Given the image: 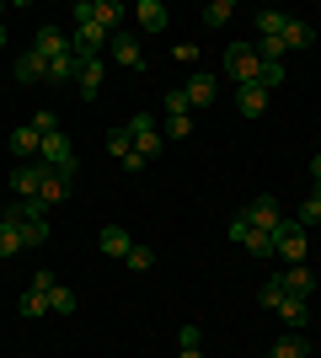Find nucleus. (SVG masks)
<instances>
[{
	"label": "nucleus",
	"mask_w": 321,
	"mask_h": 358,
	"mask_svg": "<svg viewBox=\"0 0 321 358\" xmlns=\"http://www.w3.org/2000/svg\"><path fill=\"white\" fill-rule=\"evenodd\" d=\"M273 257H284V268H300L311 257V236H306V224H294V220H284L273 230Z\"/></svg>",
	"instance_id": "1"
},
{
	"label": "nucleus",
	"mask_w": 321,
	"mask_h": 358,
	"mask_svg": "<svg viewBox=\"0 0 321 358\" xmlns=\"http://www.w3.org/2000/svg\"><path fill=\"white\" fill-rule=\"evenodd\" d=\"M220 70H225L236 86H252V80H257V70H262V59H257V48H252V43H230L225 59H220Z\"/></svg>",
	"instance_id": "2"
},
{
	"label": "nucleus",
	"mask_w": 321,
	"mask_h": 358,
	"mask_svg": "<svg viewBox=\"0 0 321 358\" xmlns=\"http://www.w3.org/2000/svg\"><path fill=\"white\" fill-rule=\"evenodd\" d=\"M123 129H129V139H134V150L145 155V161H155V155H161V145H166V139H161V123H155V113H134Z\"/></svg>",
	"instance_id": "3"
},
{
	"label": "nucleus",
	"mask_w": 321,
	"mask_h": 358,
	"mask_svg": "<svg viewBox=\"0 0 321 358\" xmlns=\"http://www.w3.org/2000/svg\"><path fill=\"white\" fill-rule=\"evenodd\" d=\"M241 220L252 224V230H268V236H273L278 224H284V203H278L273 193H257V198H252V203L241 209Z\"/></svg>",
	"instance_id": "4"
},
{
	"label": "nucleus",
	"mask_w": 321,
	"mask_h": 358,
	"mask_svg": "<svg viewBox=\"0 0 321 358\" xmlns=\"http://www.w3.org/2000/svg\"><path fill=\"white\" fill-rule=\"evenodd\" d=\"M32 54H43V59H59V54H70V32H64L59 22H43V27L32 32Z\"/></svg>",
	"instance_id": "5"
},
{
	"label": "nucleus",
	"mask_w": 321,
	"mask_h": 358,
	"mask_svg": "<svg viewBox=\"0 0 321 358\" xmlns=\"http://www.w3.org/2000/svg\"><path fill=\"white\" fill-rule=\"evenodd\" d=\"M70 48H76V59H102L107 32L92 27V22H80V27H70Z\"/></svg>",
	"instance_id": "6"
},
{
	"label": "nucleus",
	"mask_w": 321,
	"mask_h": 358,
	"mask_svg": "<svg viewBox=\"0 0 321 358\" xmlns=\"http://www.w3.org/2000/svg\"><path fill=\"white\" fill-rule=\"evenodd\" d=\"M107 54H113L123 70H145V48H139L134 32H113V38H107Z\"/></svg>",
	"instance_id": "7"
},
{
	"label": "nucleus",
	"mask_w": 321,
	"mask_h": 358,
	"mask_svg": "<svg viewBox=\"0 0 321 358\" xmlns=\"http://www.w3.org/2000/svg\"><path fill=\"white\" fill-rule=\"evenodd\" d=\"M6 145H11V155H16V161H38V155H43V134H38L32 123L11 129V139H6Z\"/></svg>",
	"instance_id": "8"
},
{
	"label": "nucleus",
	"mask_w": 321,
	"mask_h": 358,
	"mask_svg": "<svg viewBox=\"0 0 321 358\" xmlns=\"http://www.w3.org/2000/svg\"><path fill=\"white\" fill-rule=\"evenodd\" d=\"M123 16H129V11H123V6H113V0H92V16H86V22H92V27H102L107 38H113V32H123ZM76 27H80V22H76Z\"/></svg>",
	"instance_id": "9"
},
{
	"label": "nucleus",
	"mask_w": 321,
	"mask_h": 358,
	"mask_svg": "<svg viewBox=\"0 0 321 358\" xmlns=\"http://www.w3.org/2000/svg\"><path fill=\"white\" fill-rule=\"evenodd\" d=\"M268 96H273V91L257 86V80H252V86H241V91H236V107H241V118H262V113H268Z\"/></svg>",
	"instance_id": "10"
},
{
	"label": "nucleus",
	"mask_w": 321,
	"mask_h": 358,
	"mask_svg": "<svg viewBox=\"0 0 321 358\" xmlns=\"http://www.w3.org/2000/svg\"><path fill=\"white\" fill-rule=\"evenodd\" d=\"M321 32H316V22H300V16H290V27H284V54H294V48H311Z\"/></svg>",
	"instance_id": "11"
},
{
	"label": "nucleus",
	"mask_w": 321,
	"mask_h": 358,
	"mask_svg": "<svg viewBox=\"0 0 321 358\" xmlns=\"http://www.w3.org/2000/svg\"><path fill=\"white\" fill-rule=\"evenodd\" d=\"M0 220H11V224H38V220H48V203H38V198H16Z\"/></svg>",
	"instance_id": "12"
},
{
	"label": "nucleus",
	"mask_w": 321,
	"mask_h": 358,
	"mask_svg": "<svg viewBox=\"0 0 321 358\" xmlns=\"http://www.w3.org/2000/svg\"><path fill=\"white\" fill-rule=\"evenodd\" d=\"M129 16L139 22V32H161V27H166V6H161V0H139Z\"/></svg>",
	"instance_id": "13"
},
{
	"label": "nucleus",
	"mask_w": 321,
	"mask_h": 358,
	"mask_svg": "<svg viewBox=\"0 0 321 358\" xmlns=\"http://www.w3.org/2000/svg\"><path fill=\"white\" fill-rule=\"evenodd\" d=\"M278 278H284V294H300V299H311V289H316V273H311L306 262H300V268H284Z\"/></svg>",
	"instance_id": "14"
},
{
	"label": "nucleus",
	"mask_w": 321,
	"mask_h": 358,
	"mask_svg": "<svg viewBox=\"0 0 321 358\" xmlns=\"http://www.w3.org/2000/svg\"><path fill=\"white\" fill-rule=\"evenodd\" d=\"M76 91L92 102L97 91H102V59H80V70H76Z\"/></svg>",
	"instance_id": "15"
},
{
	"label": "nucleus",
	"mask_w": 321,
	"mask_h": 358,
	"mask_svg": "<svg viewBox=\"0 0 321 358\" xmlns=\"http://www.w3.org/2000/svg\"><path fill=\"white\" fill-rule=\"evenodd\" d=\"M183 91H187V102H193V107H209V102H214V75H209V70H193Z\"/></svg>",
	"instance_id": "16"
},
{
	"label": "nucleus",
	"mask_w": 321,
	"mask_h": 358,
	"mask_svg": "<svg viewBox=\"0 0 321 358\" xmlns=\"http://www.w3.org/2000/svg\"><path fill=\"white\" fill-rule=\"evenodd\" d=\"M97 246H102L107 257H118V262H123V257L134 252V236H129V230H118V224H107V230H102V241H97Z\"/></svg>",
	"instance_id": "17"
},
{
	"label": "nucleus",
	"mask_w": 321,
	"mask_h": 358,
	"mask_svg": "<svg viewBox=\"0 0 321 358\" xmlns=\"http://www.w3.org/2000/svg\"><path fill=\"white\" fill-rule=\"evenodd\" d=\"M278 315L290 321V331H300V327L311 321V299H300V294H284V299H278Z\"/></svg>",
	"instance_id": "18"
},
{
	"label": "nucleus",
	"mask_w": 321,
	"mask_h": 358,
	"mask_svg": "<svg viewBox=\"0 0 321 358\" xmlns=\"http://www.w3.org/2000/svg\"><path fill=\"white\" fill-rule=\"evenodd\" d=\"M16 80H22V86H32V80H48V59L27 48V54L16 59Z\"/></svg>",
	"instance_id": "19"
},
{
	"label": "nucleus",
	"mask_w": 321,
	"mask_h": 358,
	"mask_svg": "<svg viewBox=\"0 0 321 358\" xmlns=\"http://www.w3.org/2000/svg\"><path fill=\"white\" fill-rule=\"evenodd\" d=\"M284 27H290L284 11H257L252 16V32H257V38H284Z\"/></svg>",
	"instance_id": "20"
},
{
	"label": "nucleus",
	"mask_w": 321,
	"mask_h": 358,
	"mask_svg": "<svg viewBox=\"0 0 321 358\" xmlns=\"http://www.w3.org/2000/svg\"><path fill=\"white\" fill-rule=\"evenodd\" d=\"M273 358H311V343L300 337V331H284L273 343Z\"/></svg>",
	"instance_id": "21"
},
{
	"label": "nucleus",
	"mask_w": 321,
	"mask_h": 358,
	"mask_svg": "<svg viewBox=\"0 0 321 358\" xmlns=\"http://www.w3.org/2000/svg\"><path fill=\"white\" fill-rule=\"evenodd\" d=\"M161 113H166V118H193V102H187V91H183V86L166 91V96H161Z\"/></svg>",
	"instance_id": "22"
},
{
	"label": "nucleus",
	"mask_w": 321,
	"mask_h": 358,
	"mask_svg": "<svg viewBox=\"0 0 321 358\" xmlns=\"http://www.w3.org/2000/svg\"><path fill=\"white\" fill-rule=\"evenodd\" d=\"M64 198H70V182H64L59 171H54V177H48L43 187H38V203H48V209H54V203H64Z\"/></svg>",
	"instance_id": "23"
},
{
	"label": "nucleus",
	"mask_w": 321,
	"mask_h": 358,
	"mask_svg": "<svg viewBox=\"0 0 321 358\" xmlns=\"http://www.w3.org/2000/svg\"><path fill=\"white\" fill-rule=\"evenodd\" d=\"M76 70H80V59H76V48H70V54H59V59H48V80H76Z\"/></svg>",
	"instance_id": "24"
},
{
	"label": "nucleus",
	"mask_w": 321,
	"mask_h": 358,
	"mask_svg": "<svg viewBox=\"0 0 321 358\" xmlns=\"http://www.w3.org/2000/svg\"><path fill=\"white\" fill-rule=\"evenodd\" d=\"M16 310H22V315H48V294H43V289H27V294L16 299Z\"/></svg>",
	"instance_id": "25"
},
{
	"label": "nucleus",
	"mask_w": 321,
	"mask_h": 358,
	"mask_svg": "<svg viewBox=\"0 0 321 358\" xmlns=\"http://www.w3.org/2000/svg\"><path fill=\"white\" fill-rule=\"evenodd\" d=\"M16 252H22V230L11 220H0V257H16Z\"/></svg>",
	"instance_id": "26"
},
{
	"label": "nucleus",
	"mask_w": 321,
	"mask_h": 358,
	"mask_svg": "<svg viewBox=\"0 0 321 358\" xmlns=\"http://www.w3.org/2000/svg\"><path fill=\"white\" fill-rule=\"evenodd\" d=\"M48 310H54V315H70V310H76V294H70L64 284H54V289H48Z\"/></svg>",
	"instance_id": "27"
},
{
	"label": "nucleus",
	"mask_w": 321,
	"mask_h": 358,
	"mask_svg": "<svg viewBox=\"0 0 321 358\" xmlns=\"http://www.w3.org/2000/svg\"><path fill=\"white\" fill-rule=\"evenodd\" d=\"M129 150H134V139H129V129H113V134H107V155H113V161H123V155H129Z\"/></svg>",
	"instance_id": "28"
},
{
	"label": "nucleus",
	"mask_w": 321,
	"mask_h": 358,
	"mask_svg": "<svg viewBox=\"0 0 321 358\" xmlns=\"http://www.w3.org/2000/svg\"><path fill=\"white\" fill-rule=\"evenodd\" d=\"M257 299H262V305H268V310H278V299H284V278H278V273H273V278H268V284L257 289Z\"/></svg>",
	"instance_id": "29"
},
{
	"label": "nucleus",
	"mask_w": 321,
	"mask_h": 358,
	"mask_svg": "<svg viewBox=\"0 0 321 358\" xmlns=\"http://www.w3.org/2000/svg\"><path fill=\"white\" fill-rule=\"evenodd\" d=\"M230 16H236V6H230V0H214L209 11H204V22H209V27H225Z\"/></svg>",
	"instance_id": "30"
},
{
	"label": "nucleus",
	"mask_w": 321,
	"mask_h": 358,
	"mask_svg": "<svg viewBox=\"0 0 321 358\" xmlns=\"http://www.w3.org/2000/svg\"><path fill=\"white\" fill-rule=\"evenodd\" d=\"M22 230V246H43L48 241V220H38V224H16Z\"/></svg>",
	"instance_id": "31"
},
{
	"label": "nucleus",
	"mask_w": 321,
	"mask_h": 358,
	"mask_svg": "<svg viewBox=\"0 0 321 358\" xmlns=\"http://www.w3.org/2000/svg\"><path fill=\"white\" fill-rule=\"evenodd\" d=\"M32 129H38V134H59V113H54V107L32 113Z\"/></svg>",
	"instance_id": "32"
},
{
	"label": "nucleus",
	"mask_w": 321,
	"mask_h": 358,
	"mask_svg": "<svg viewBox=\"0 0 321 358\" xmlns=\"http://www.w3.org/2000/svg\"><path fill=\"white\" fill-rule=\"evenodd\" d=\"M123 262H129V268H139V273H145V268H155V252H150V246H139V241H134V252L123 257Z\"/></svg>",
	"instance_id": "33"
},
{
	"label": "nucleus",
	"mask_w": 321,
	"mask_h": 358,
	"mask_svg": "<svg viewBox=\"0 0 321 358\" xmlns=\"http://www.w3.org/2000/svg\"><path fill=\"white\" fill-rule=\"evenodd\" d=\"M193 134V118H166V129H161V139H187Z\"/></svg>",
	"instance_id": "34"
},
{
	"label": "nucleus",
	"mask_w": 321,
	"mask_h": 358,
	"mask_svg": "<svg viewBox=\"0 0 321 358\" xmlns=\"http://www.w3.org/2000/svg\"><path fill=\"white\" fill-rule=\"evenodd\" d=\"M257 86H268V91L284 86V64H262V70H257Z\"/></svg>",
	"instance_id": "35"
},
{
	"label": "nucleus",
	"mask_w": 321,
	"mask_h": 358,
	"mask_svg": "<svg viewBox=\"0 0 321 358\" xmlns=\"http://www.w3.org/2000/svg\"><path fill=\"white\" fill-rule=\"evenodd\" d=\"M294 224H321V209H316V198H306V203L294 209Z\"/></svg>",
	"instance_id": "36"
},
{
	"label": "nucleus",
	"mask_w": 321,
	"mask_h": 358,
	"mask_svg": "<svg viewBox=\"0 0 321 358\" xmlns=\"http://www.w3.org/2000/svg\"><path fill=\"white\" fill-rule=\"evenodd\" d=\"M177 348H204V331L193 327V321H187V327L177 331Z\"/></svg>",
	"instance_id": "37"
},
{
	"label": "nucleus",
	"mask_w": 321,
	"mask_h": 358,
	"mask_svg": "<svg viewBox=\"0 0 321 358\" xmlns=\"http://www.w3.org/2000/svg\"><path fill=\"white\" fill-rule=\"evenodd\" d=\"M54 284H59V273H48V268H43V273H32V289H43V294H48Z\"/></svg>",
	"instance_id": "38"
},
{
	"label": "nucleus",
	"mask_w": 321,
	"mask_h": 358,
	"mask_svg": "<svg viewBox=\"0 0 321 358\" xmlns=\"http://www.w3.org/2000/svg\"><path fill=\"white\" fill-rule=\"evenodd\" d=\"M118 166H123V171H145V166H150V161H145V155H139V150H129V155H123Z\"/></svg>",
	"instance_id": "39"
},
{
	"label": "nucleus",
	"mask_w": 321,
	"mask_h": 358,
	"mask_svg": "<svg viewBox=\"0 0 321 358\" xmlns=\"http://www.w3.org/2000/svg\"><path fill=\"white\" fill-rule=\"evenodd\" d=\"M171 59H177V64H193V59H199V48H193V43H177V54H171Z\"/></svg>",
	"instance_id": "40"
},
{
	"label": "nucleus",
	"mask_w": 321,
	"mask_h": 358,
	"mask_svg": "<svg viewBox=\"0 0 321 358\" xmlns=\"http://www.w3.org/2000/svg\"><path fill=\"white\" fill-rule=\"evenodd\" d=\"M177 358H204V348H177Z\"/></svg>",
	"instance_id": "41"
},
{
	"label": "nucleus",
	"mask_w": 321,
	"mask_h": 358,
	"mask_svg": "<svg viewBox=\"0 0 321 358\" xmlns=\"http://www.w3.org/2000/svg\"><path fill=\"white\" fill-rule=\"evenodd\" d=\"M311 182H321V155H316V161H311Z\"/></svg>",
	"instance_id": "42"
},
{
	"label": "nucleus",
	"mask_w": 321,
	"mask_h": 358,
	"mask_svg": "<svg viewBox=\"0 0 321 358\" xmlns=\"http://www.w3.org/2000/svg\"><path fill=\"white\" fill-rule=\"evenodd\" d=\"M311 198H316V209H321V182H316V187H311Z\"/></svg>",
	"instance_id": "43"
},
{
	"label": "nucleus",
	"mask_w": 321,
	"mask_h": 358,
	"mask_svg": "<svg viewBox=\"0 0 321 358\" xmlns=\"http://www.w3.org/2000/svg\"><path fill=\"white\" fill-rule=\"evenodd\" d=\"M0 48H6V27H0Z\"/></svg>",
	"instance_id": "44"
},
{
	"label": "nucleus",
	"mask_w": 321,
	"mask_h": 358,
	"mask_svg": "<svg viewBox=\"0 0 321 358\" xmlns=\"http://www.w3.org/2000/svg\"><path fill=\"white\" fill-rule=\"evenodd\" d=\"M316 32H321V22H316Z\"/></svg>",
	"instance_id": "45"
},
{
	"label": "nucleus",
	"mask_w": 321,
	"mask_h": 358,
	"mask_svg": "<svg viewBox=\"0 0 321 358\" xmlns=\"http://www.w3.org/2000/svg\"><path fill=\"white\" fill-rule=\"evenodd\" d=\"M268 358H273V353H268Z\"/></svg>",
	"instance_id": "46"
},
{
	"label": "nucleus",
	"mask_w": 321,
	"mask_h": 358,
	"mask_svg": "<svg viewBox=\"0 0 321 358\" xmlns=\"http://www.w3.org/2000/svg\"><path fill=\"white\" fill-rule=\"evenodd\" d=\"M316 155H321V150H316Z\"/></svg>",
	"instance_id": "47"
}]
</instances>
